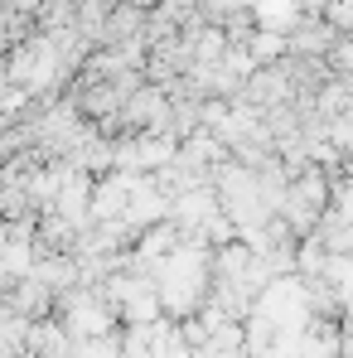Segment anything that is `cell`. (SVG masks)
<instances>
[{
  "mask_svg": "<svg viewBox=\"0 0 353 358\" xmlns=\"http://www.w3.org/2000/svg\"><path fill=\"white\" fill-rule=\"evenodd\" d=\"M155 286H160V300H165V315L170 320H189L203 296H208V257H203V247L194 242V247H175L160 266H155V276H150Z\"/></svg>",
  "mask_w": 353,
  "mask_h": 358,
  "instance_id": "6da1fadb",
  "label": "cell"
}]
</instances>
